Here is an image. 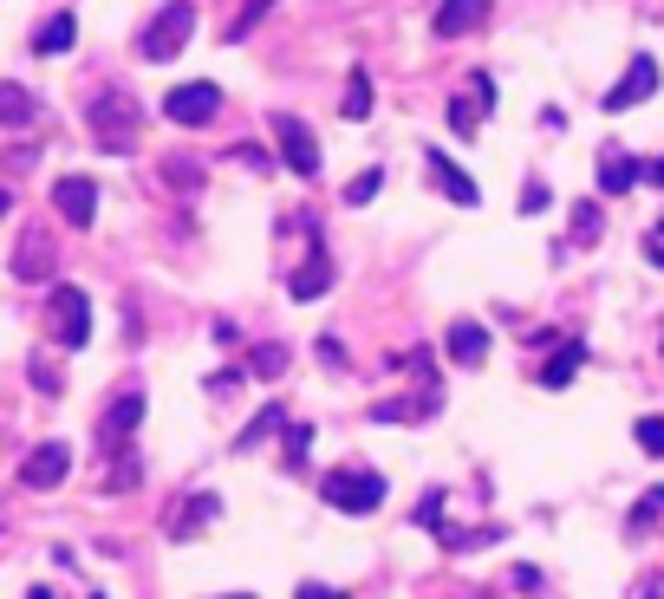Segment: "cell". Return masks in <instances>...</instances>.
I'll use <instances>...</instances> for the list:
<instances>
[{
    "mask_svg": "<svg viewBox=\"0 0 664 599\" xmlns=\"http://www.w3.org/2000/svg\"><path fill=\"white\" fill-rule=\"evenodd\" d=\"M85 124H91V138H98V150H111V156H124V150H138V131H144V111H138V98H131V91H118V85H105V91L91 98V111H85Z\"/></svg>",
    "mask_w": 664,
    "mask_h": 599,
    "instance_id": "obj_1",
    "label": "cell"
},
{
    "mask_svg": "<svg viewBox=\"0 0 664 599\" xmlns=\"http://www.w3.org/2000/svg\"><path fill=\"white\" fill-rule=\"evenodd\" d=\"M319 495H326V509H339V515H371V509H384V476H378V469H333V476L319 482Z\"/></svg>",
    "mask_w": 664,
    "mask_h": 599,
    "instance_id": "obj_2",
    "label": "cell"
},
{
    "mask_svg": "<svg viewBox=\"0 0 664 599\" xmlns=\"http://www.w3.org/2000/svg\"><path fill=\"white\" fill-rule=\"evenodd\" d=\"M189 33H196V7H189V0H170V7H163V13L144 26L138 53H144L150 66H163V59H176V53L189 46Z\"/></svg>",
    "mask_w": 664,
    "mask_h": 599,
    "instance_id": "obj_3",
    "label": "cell"
},
{
    "mask_svg": "<svg viewBox=\"0 0 664 599\" xmlns=\"http://www.w3.org/2000/svg\"><path fill=\"white\" fill-rule=\"evenodd\" d=\"M46 313H53V339H59L66 352H78V346L91 339V300L78 294V287H53Z\"/></svg>",
    "mask_w": 664,
    "mask_h": 599,
    "instance_id": "obj_4",
    "label": "cell"
},
{
    "mask_svg": "<svg viewBox=\"0 0 664 599\" xmlns=\"http://www.w3.org/2000/svg\"><path fill=\"white\" fill-rule=\"evenodd\" d=\"M216 111H221V85H209V78H189V85H176L163 98V118L170 124H209Z\"/></svg>",
    "mask_w": 664,
    "mask_h": 599,
    "instance_id": "obj_5",
    "label": "cell"
},
{
    "mask_svg": "<svg viewBox=\"0 0 664 599\" xmlns=\"http://www.w3.org/2000/svg\"><path fill=\"white\" fill-rule=\"evenodd\" d=\"M274 138H281V163L313 183V176H319V144H313V131L300 124L294 111H274Z\"/></svg>",
    "mask_w": 664,
    "mask_h": 599,
    "instance_id": "obj_6",
    "label": "cell"
},
{
    "mask_svg": "<svg viewBox=\"0 0 664 599\" xmlns=\"http://www.w3.org/2000/svg\"><path fill=\"white\" fill-rule=\"evenodd\" d=\"M652 91H658V59H652V53H639V59L625 66V78H619L599 105H606V111H632V105H645Z\"/></svg>",
    "mask_w": 664,
    "mask_h": 599,
    "instance_id": "obj_7",
    "label": "cell"
},
{
    "mask_svg": "<svg viewBox=\"0 0 664 599\" xmlns=\"http://www.w3.org/2000/svg\"><path fill=\"white\" fill-rule=\"evenodd\" d=\"M53 209L73 228H91V216H98V183L91 176H59L53 183Z\"/></svg>",
    "mask_w": 664,
    "mask_h": 599,
    "instance_id": "obj_8",
    "label": "cell"
},
{
    "mask_svg": "<svg viewBox=\"0 0 664 599\" xmlns=\"http://www.w3.org/2000/svg\"><path fill=\"white\" fill-rule=\"evenodd\" d=\"M66 469H73V449H66V444H40L26 462H20V482H26V489H59Z\"/></svg>",
    "mask_w": 664,
    "mask_h": 599,
    "instance_id": "obj_9",
    "label": "cell"
},
{
    "mask_svg": "<svg viewBox=\"0 0 664 599\" xmlns=\"http://www.w3.org/2000/svg\"><path fill=\"white\" fill-rule=\"evenodd\" d=\"M424 170H431V183H437V189L449 196V203H462V209H476V203H482L476 176H469V170H456V163H449L443 150H431V156H424Z\"/></svg>",
    "mask_w": 664,
    "mask_h": 599,
    "instance_id": "obj_10",
    "label": "cell"
},
{
    "mask_svg": "<svg viewBox=\"0 0 664 599\" xmlns=\"http://www.w3.org/2000/svg\"><path fill=\"white\" fill-rule=\"evenodd\" d=\"M443 346H449V359H456L462 372H476V366L489 359V326H482V319H456Z\"/></svg>",
    "mask_w": 664,
    "mask_h": 599,
    "instance_id": "obj_11",
    "label": "cell"
},
{
    "mask_svg": "<svg viewBox=\"0 0 664 599\" xmlns=\"http://www.w3.org/2000/svg\"><path fill=\"white\" fill-rule=\"evenodd\" d=\"M482 13H489V0H443L437 7V40H456V33H469V26H482Z\"/></svg>",
    "mask_w": 664,
    "mask_h": 599,
    "instance_id": "obj_12",
    "label": "cell"
},
{
    "mask_svg": "<svg viewBox=\"0 0 664 599\" xmlns=\"http://www.w3.org/2000/svg\"><path fill=\"white\" fill-rule=\"evenodd\" d=\"M138 424H144V397H138V391H124V397H118V404L105 411V424H98V437H105V444H118V437H131Z\"/></svg>",
    "mask_w": 664,
    "mask_h": 599,
    "instance_id": "obj_13",
    "label": "cell"
},
{
    "mask_svg": "<svg viewBox=\"0 0 664 599\" xmlns=\"http://www.w3.org/2000/svg\"><path fill=\"white\" fill-rule=\"evenodd\" d=\"M73 40H78V20L73 13H53V20L33 33V53H40V59H59V53H73Z\"/></svg>",
    "mask_w": 664,
    "mask_h": 599,
    "instance_id": "obj_14",
    "label": "cell"
},
{
    "mask_svg": "<svg viewBox=\"0 0 664 599\" xmlns=\"http://www.w3.org/2000/svg\"><path fill=\"white\" fill-rule=\"evenodd\" d=\"M632 183H639V163H632L625 150H606V156H599V196H625Z\"/></svg>",
    "mask_w": 664,
    "mask_h": 599,
    "instance_id": "obj_15",
    "label": "cell"
},
{
    "mask_svg": "<svg viewBox=\"0 0 664 599\" xmlns=\"http://www.w3.org/2000/svg\"><path fill=\"white\" fill-rule=\"evenodd\" d=\"M326 287H333V254H326V248H313V254H306V268L294 274V300H319Z\"/></svg>",
    "mask_w": 664,
    "mask_h": 599,
    "instance_id": "obj_16",
    "label": "cell"
},
{
    "mask_svg": "<svg viewBox=\"0 0 664 599\" xmlns=\"http://www.w3.org/2000/svg\"><path fill=\"white\" fill-rule=\"evenodd\" d=\"M580 366H587V346L574 339V346H560V352L541 366V384H547V391H560V384H574V372H580Z\"/></svg>",
    "mask_w": 664,
    "mask_h": 599,
    "instance_id": "obj_17",
    "label": "cell"
},
{
    "mask_svg": "<svg viewBox=\"0 0 664 599\" xmlns=\"http://www.w3.org/2000/svg\"><path fill=\"white\" fill-rule=\"evenodd\" d=\"M13 274H20V281H46V274H53V248H46L40 235H26L20 254H13Z\"/></svg>",
    "mask_w": 664,
    "mask_h": 599,
    "instance_id": "obj_18",
    "label": "cell"
},
{
    "mask_svg": "<svg viewBox=\"0 0 664 599\" xmlns=\"http://www.w3.org/2000/svg\"><path fill=\"white\" fill-rule=\"evenodd\" d=\"M281 424H287V411H281V404H268V411H254V424H248V431L235 437V449H254V444H261V437H274Z\"/></svg>",
    "mask_w": 664,
    "mask_h": 599,
    "instance_id": "obj_19",
    "label": "cell"
},
{
    "mask_svg": "<svg viewBox=\"0 0 664 599\" xmlns=\"http://www.w3.org/2000/svg\"><path fill=\"white\" fill-rule=\"evenodd\" d=\"M33 111H40V105H33L20 85H0V124H33Z\"/></svg>",
    "mask_w": 664,
    "mask_h": 599,
    "instance_id": "obj_20",
    "label": "cell"
},
{
    "mask_svg": "<svg viewBox=\"0 0 664 599\" xmlns=\"http://www.w3.org/2000/svg\"><path fill=\"white\" fill-rule=\"evenodd\" d=\"M339 118H371V78L366 73H352V85H346V98H339Z\"/></svg>",
    "mask_w": 664,
    "mask_h": 599,
    "instance_id": "obj_21",
    "label": "cell"
},
{
    "mask_svg": "<svg viewBox=\"0 0 664 599\" xmlns=\"http://www.w3.org/2000/svg\"><path fill=\"white\" fill-rule=\"evenodd\" d=\"M209 515H216V495H196V502H189V509H183V515L170 522V534L183 541V534H196V522H209Z\"/></svg>",
    "mask_w": 664,
    "mask_h": 599,
    "instance_id": "obj_22",
    "label": "cell"
},
{
    "mask_svg": "<svg viewBox=\"0 0 664 599\" xmlns=\"http://www.w3.org/2000/svg\"><path fill=\"white\" fill-rule=\"evenodd\" d=\"M378 189H384V170H366V176H352V183H346V203H352V209H366Z\"/></svg>",
    "mask_w": 664,
    "mask_h": 599,
    "instance_id": "obj_23",
    "label": "cell"
},
{
    "mask_svg": "<svg viewBox=\"0 0 664 599\" xmlns=\"http://www.w3.org/2000/svg\"><path fill=\"white\" fill-rule=\"evenodd\" d=\"M632 437H639L645 456H664V417H639V431H632Z\"/></svg>",
    "mask_w": 664,
    "mask_h": 599,
    "instance_id": "obj_24",
    "label": "cell"
},
{
    "mask_svg": "<svg viewBox=\"0 0 664 599\" xmlns=\"http://www.w3.org/2000/svg\"><path fill=\"white\" fill-rule=\"evenodd\" d=\"M306 449H313V424H287V469L306 462Z\"/></svg>",
    "mask_w": 664,
    "mask_h": 599,
    "instance_id": "obj_25",
    "label": "cell"
},
{
    "mask_svg": "<svg viewBox=\"0 0 664 599\" xmlns=\"http://www.w3.org/2000/svg\"><path fill=\"white\" fill-rule=\"evenodd\" d=\"M658 515H664V489H652V495H645V502L632 509V534H645V527L658 522Z\"/></svg>",
    "mask_w": 664,
    "mask_h": 599,
    "instance_id": "obj_26",
    "label": "cell"
},
{
    "mask_svg": "<svg viewBox=\"0 0 664 599\" xmlns=\"http://www.w3.org/2000/svg\"><path fill=\"white\" fill-rule=\"evenodd\" d=\"M254 372L281 378V372H287V346H261V352H254Z\"/></svg>",
    "mask_w": 664,
    "mask_h": 599,
    "instance_id": "obj_27",
    "label": "cell"
},
{
    "mask_svg": "<svg viewBox=\"0 0 664 599\" xmlns=\"http://www.w3.org/2000/svg\"><path fill=\"white\" fill-rule=\"evenodd\" d=\"M268 7H274V0H248V7L235 13V26H228V40H248V26H254V20H261Z\"/></svg>",
    "mask_w": 664,
    "mask_h": 599,
    "instance_id": "obj_28",
    "label": "cell"
},
{
    "mask_svg": "<svg viewBox=\"0 0 664 599\" xmlns=\"http://www.w3.org/2000/svg\"><path fill=\"white\" fill-rule=\"evenodd\" d=\"M417 522L431 527V534H443V489H431V495H424V509H417Z\"/></svg>",
    "mask_w": 664,
    "mask_h": 599,
    "instance_id": "obj_29",
    "label": "cell"
},
{
    "mask_svg": "<svg viewBox=\"0 0 664 599\" xmlns=\"http://www.w3.org/2000/svg\"><path fill=\"white\" fill-rule=\"evenodd\" d=\"M574 235H580V241H592V235H599V209H592V203H580V209H574Z\"/></svg>",
    "mask_w": 664,
    "mask_h": 599,
    "instance_id": "obj_30",
    "label": "cell"
},
{
    "mask_svg": "<svg viewBox=\"0 0 664 599\" xmlns=\"http://www.w3.org/2000/svg\"><path fill=\"white\" fill-rule=\"evenodd\" d=\"M294 599H346V593H339V587H319V580H300Z\"/></svg>",
    "mask_w": 664,
    "mask_h": 599,
    "instance_id": "obj_31",
    "label": "cell"
},
{
    "mask_svg": "<svg viewBox=\"0 0 664 599\" xmlns=\"http://www.w3.org/2000/svg\"><path fill=\"white\" fill-rule=\"evenodd\" d=\"M521 209H527V216H541V209H547V189H541V183H527V196H521Z\"/></svg>",
    "mask_w": 664,
    "mask_h": 599,
    "instance_id": "obj_32",
    "label": "cell"
},
{
    "mask_svg": "<svg viewBox=\"0 0 664 599\" xmlns=\"http://www.w3.org/2000/svg\"><path fill=\"white\" fill-rule=\"evenodd\" d=\"M652 183H658V189H664V156H658V170H652Z\"/></svg>",
    "mask_w": 664,
    "mask_h": 599,
    "instance_id": "obj_33",
    "label": "cell"
},
{
    "mask_svg": "<svg viewBox=\"0 0 664 599\" xmlns=\"http://www.w3.org/2000/svg\"><path fill=\"white\" fill-rule=\"evenodd\" d=\"M7 209H13V196H7V189H0V216H7Z\"/></svg>",
    "mask_w": 664,
    "mask_h": 599,
    "instance_id": "obj_34",
    "label": "cell"
},
{
    "mask_svg": "<svg viewBox=\"0 0 664 599\" xmlns=\"http://www.w3.org/2000/svg\"><path fill=\"white\" fill-rule=\"evenodd\" d=\"M26 599H53V593H46V587H33V593H26Z\"/></svg>",
    "mask_w": 664,
    "mask_h": 599,
    "instance_id": "obj_35",
    "label": "cell"
},
{
    "mask_svg": "<svg viewBox=\"0 0 664 599\" xmlns=\"http://www.w3.org/2000/svg\"><path fill=\"white\" fill-rule=\"evenodd\" d=\"M228 599H248V593H228Z\"/></svg>",
    "mask_w": 664,
    "mask_h": 599,
    "instance_id": "obj_36",
    "label": "cell"
},
{
    "mask_svg": "<svg viewBox=\"0 0 664 599\" xmlns=\"http://www.w3.org/2000/svg\"><path fill=\"white\" fill-rule=\"evenodd\" d=\"M658 235H664V222H658Z\"/></svg>",
    "mask_w": 664,
    "mask_h": 599,
    "instance_id": "obj_37",
    "label": "cell"
}]
</instances>
